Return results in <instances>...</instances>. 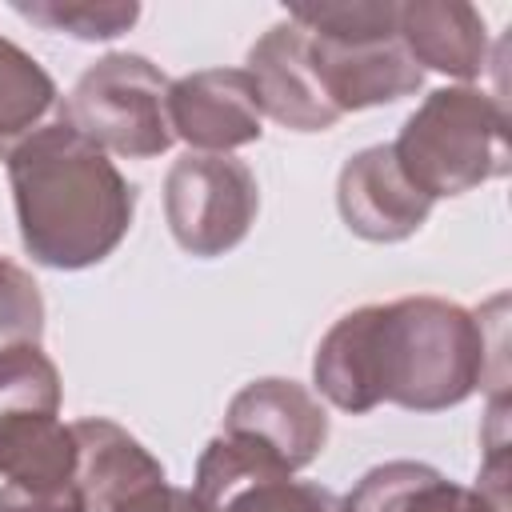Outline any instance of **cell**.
I'll list each match as a JSON object with an SVG mask.
<instances>
[{"mask_svg": "<svg viewBox=\"0 0 512 512\" xmlns=\"http://www.w3.org/2000/svg\"><path fill=\"white\" fill-rule=\"evenodd\" d=\"M488 360L504 364V352L488 348L480 312L440 296H400L340 316L316 348L312 376L320 396L352 416L384 400L440 412L484 384Z\"/></svg>", "mask_w": 512, "mask_h": 512, "instance_id": "obj_1", "label": "cell"}, {"mask_svg": "<svg viewBox=\"0 0 512 512\" xmlns=\"http://www.w3.org/2000/svg\"><path fill=\"white\" fill-rule=\"evenodd\" d=\"M20 240L48 268L100 264L132 224V184L104 148L64 120L40 124L4 152Z\"/></svg>", "mask_w": 512, "mask_h": 512, "instance_id": "obj_2", "label": "cell"}, {"mask_svg": "<svg viewBox=\"0 0 512 512\" xmlns=\"http://www.w3.org/2000/svg\"><path fill=\"white\" fill-rule=\"evenodd\" d=\"M508 112L480 88H436L388 144L400 172L432 204L508 172Z\"/></svg>", "mask_w": 512, "mask_h": 512, "instance_id": "obj_3", "label": "cell"}, {"mask_svg": "<svg viewBox=\"0 0 512 512\" xmlns=\"http://www.w3.org/2000/svg\"><path fill=\"white\" fill-rule=\"evenodd\" d=\"M60 120L104 152L152 160L172 144L168 80L152 60L112 52L84 68L60 104Z\"/></svg>", "mask_w": 512, "mask_h": 512, "instance_id": "obj_4", "label": "cell"}, {"mask_svg": "<svg viewBox=\"0 0 512 512\" xmlns=\"http://www.w3.org/2000/svg\"><path fill=\"white\" fill-rule=\"evenodd\" d=\"M260 208L256 176L232 152H184L164 176V216L188 256L236 248Z\"/></svg>", "mask_w": 512, "mask_h": 512, "instance_id": "obj_5", "label": "cell"}, {"mask_svg": "<svg viewBox=\"0 0 512 512\" xmlns=\"http://www.w3.org/2000/svg\"><path fill=\"white\" fill-rule=\"evenodd\" d=\"M168 124L192 152H232L260 140L264 112L244 68H204L168 84Z\"/></svg>", "mask_w": 512, "mask_h": 512, "instance_id": "obj_6", "label": "cell"}, {"mask_svg": "<svg viewBox=\"0 0 512 512\" xmlns=\"http://www.w3.org/2000/svg\"><path fill=\"white\" fill-rule=\"evenodd\" d=\"M256 84V100L260 112L272 116L276 124L292 128V132H324L340 120L336 104L328 100L312 48H308V32L284 16L280 24H272L248 52V68H244Z\"/></svg>", "mask_w": 512, "mask_h": 512, "instance_id": "obj_7", "label": "cell"}, {"mask_svg": "<svg viewBox=\"0 0 512 512\" xmlns=\"http://www.w3.org/2000/svg\"><path fill=\"white\" fill-rule=\"evenodd\" d=\"M224 432L256 440L288 472H296L324 452L328 412L304 384L264 376V380L244 384L232 396V404L224 412Z\"/></svg>", "mask_w": 512, "mask_h": 512, "instance_id": "obj_8", "label": "cell"}, {"mask_svg": "<svg viewBox=\"0 0 512 512\" xmlns=\"http://www.w3.org/2000/svg\"><path fill=\"white\" fill-rule=\"evenodd\" d=\"M336 204L344 224L376 244H392L420 232V224L432 212V200L408 184L388 144H372L348 156L336 180Z\"/></svg>", "mask_w": 512, "mask_h": 512, "instance_id": "obj_9", "label": "cell"}, {"mask_svg": "<svg viewBox=\"0 0 512 512\" xmlns=\"http://www.w3.org/2000/svg\"><path fill=\"white\" fill-rule=\"evenodd\" d=\"M308 48H312L320 84H324V92L340 116L412 96L424 80L416 60L404 52L400 36L372 40V44H328V40H316L308 32Z\"/></svg>", "mask_w": 512, "mask_h": 512, "instance_id": "obj_10", "label": "cell"}, {"mask_svg": "<svg viewBox=\"0 0 512 512\" xmlns=\"http://www.w3.org/2000/svg\"><path fill=\"white\" fill-rule=\"evenodd\" d=\"M396 36L416 68L472 80L488 68V28L472 4H396Z\"/></svg>", "mask_w": 512, "mask_h": 512, "instance_id": "obj_11", "label": "cell"}, {"mask_svg": "<svg viewBox=\"0 0 512 512\" xmlns=\"http://www.w3.org/2000/svg\"><path fill=\"white\" fill-rule=\"evenodd\" d=\"M0 480L64 488L76 480V432L60 412H0Z\"/></svg>", "mask_w": 512, "mask_h": 512, "instance_id": "obj_12", "label": "cell"}, {"mask_svg": "<svg viewBox=\"0 0 512 512\" xmlns=\"http://www.w3.org/2000/svg\"><path fill=\"white\" fill-rule=\"evenodd\" d=\"M472 488L452 484L428 464L388 460L360 476L348 492L344 512H468Z\"/></svg>", "mask_w": 512, "mask_h": 512, "instance_id": "obj_13", "label": "cell"}, {"mask_svg": "<svg viewBox=\"0 0 512 512\" xmlns=\"http://www.w3.org/2000/svg\"><path fill=\"white\" fill-rule=\"evenodd\" d=\"M52 104H56L52 76L24 48L0 36V152H8L28 132H36Z\"/></svg>", "mask_w": 512, "mask_h": 512, "instance_id": "obj_14", "label": "cell"}, {"mask_svg": "<svg viewBox=\"0 0 512 512\" xmlns=\"http://www.w3.org/2000/svg\"><path fill=\"white\" fill-rule=\"evenodd\" d=\"M288 16L328 44H372L396 36V4H296Z\"/></svg>", "mask_w": 512, "mask_h": 512, "instance_id": "obj_15", "label": "cell"}, {"mask_svg": "<svg viewBox=\"0 0 512 512\" xmlns=\"http://www.w3.org/2000/svg\"><path fill=\"white\" fill-rule=\"evenodd\" d=\"M208 512H344V500L320 484L292 476H260L232 488Z\"/></svg>", "mask_w": 512, "mask_h": 512, "instance_id": "obj_16", "label": "cell"}, {"mask_svg": "<svg viewBox=\"0 0 512 512\" xmlns=\"http://www.w3.org/2000/svg\"><path fill=\"white\" fill-rule=\"evenodd\" d=\"M16 12L48 32H68L76 40H116L140 16L136 4H72V0H44V4H16Z\"/></svg>", "mask_w": 512, "mask_h": 512, "instance_id": "obj_17", "label": "cell"}, {"mask_svg": "<svg viewBox=\"0 0 512 512\" xmlns=\"http://www.w3.org/2000/svg\"><path fill=\"white\" fill-rule=\"evenodd\" d=\"M44 332V300L36 280L0 256V348L12 344H40Z\"/></svg>", "mask_w": 512, "mask_h": 512, "instance_id": "obj_18", "label": "cell"}, {"mask_svg": "<svg viewBox=\"0 0 512 512\" xmlns=\"http://www.w3.org/2000/svg\"><path fill=\"white\" fill-rule=\"evenodd\" d=\"M100 512H204L200 500L192 496V488H176L168 484V476H152L136 488H128L124 496H116L112 504H104Z\"/></svg>", "mask_w": 512, "mask_h": 512, "instance_id": "obj_19", "label": "cell"}, {"mask_svg": "<svg viewBox=\"0 0 512 512\" xmlns=\"http://www.w3.org/2000/svg\"><path fill=\"white\" fill-rule=\"evenodd\" d=\"M0 512H84V496H80L76 480L64 488L0 484Z\"/></svg>", "mask_w": 512, "mask_h": 512, "instance_id": "obj_20", "label": "cell"}, {"mask_svg": "<svg viewBox=\"0 0 512 512\" xmlns=\"http://www.w3.org/2000/svg\"><path fill=\"white\" fill-rule=\"evenodd\" d=\"M468 512H500V508H496V504H488V500H484V496L472 488V508H468Z\"/></svg>", "mask_w": 512, "mask_h": 512, "instance_id": "obj_21", "label": "cell"}]
</instances>
